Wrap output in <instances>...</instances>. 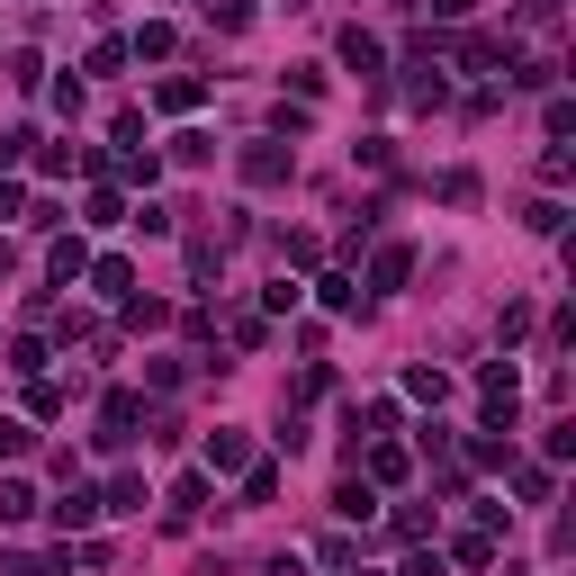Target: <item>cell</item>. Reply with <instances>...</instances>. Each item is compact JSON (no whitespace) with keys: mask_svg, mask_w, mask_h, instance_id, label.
<instances>
[{"mask_svg":"<svg viewBox=\"0 0 576 576\" xmlns=\"http://www.w3.org/2000/svg\"><path fill=\"white\" fill-rule=\"evenodd\" d=\"M135 423H144V397H135V388H109V397H100V432H91V442H100V451H126V442H135Z\"/></svg>","mask_w":576,"mask_h":576,"instance_id":"obj_1","label":"cell"},{"mask_svg":"<svg viewBox=\"0 0 576 576\" xmlns=\"http://www.w3.org/2000/svg\"><path fill=\"white\" fill-rule=\"evenodd\" d=\"M235 172H244L253 189H279L288 172H298V154H288V144H279V135H261V144H244V163H235Z\"/></svg>","mask_w":576,"mask_h":576,"instance_id":"obj_2","label":"cell"},{"mask_svg":"<svg viewBox=\"0 0 576 576\" xmlns=\"http://www.w3.org/2000/svg\"><path fill=\"white\" fill-rule=\"evenodd\" d=\"M45 514H54V532L72 541V532H91V523L109 514V504H100V486H82V477H72V486H63V504H45Z\"/></svg>","mask_w":576,"mask_h":576,"instance_id":"obj_3","label":"cell"},{"mask_svg":"<svg viewBox=\"0 0 576 576\" xmlns=\"http://www.w3.org/2000/svg\"><path fill=\"white\" fill-rule=\"evenodd\" d=\"M477 397H486V414H495V423H514V397H523V370H514V360H486V370H477Z\"/></svg>","mask_w":576,"mask_h":576,"instance_id":"obj_4","label":"cell"},{"mask_svg":"<svg viewBox=\"0 0 576 576\" xmlns=\"http://www.w3.org/2000/svg\"><path fill=\"white\" fill-rule=\"evenodd\" d=\"M198 469H207V477H244V469H253V442H244V432H207Z\"/></svg>","mask_w":576,"mask_h":576,"instance_id":"obj_5","label":"cell"},{"mask_svg":"<svg viewBox=\"0 0 576 576\" xmlns=\"http://www.w3.org/2000/svg\"><path fill=\"white\" fill-rule=\"evenodd\" d=\"M342 63L360 72V82H388V45H379L370 28H342Z\"/></svg>","mask_w":576,"mask_h":576,"instance_id":"obj_6","label":"cell"},{"mask_svg":"<svg viewBox=\"0 0 576 576\" xmlns=\"http://www.w3.org/2000/svg\"><path fill=\"white\" fill-rule=\"evenodd\" d=\"M360 460H370V477H379V486H397V477L414 469V460H405V442H360V451H351V469H360Z\"/></svg>","mask_w":576,"mask_h":576,"instance_id":"obj_7","label":"cell"},{"mask_svg":"<svg viewBox=\"0 0 576 576\" xmlns=\"http://www.w3.org/2000/svg\"><path fill=\"white\" fill-rule=\"evenodd\" d=\"M82 279L100 288V298H135V261H126V253H109V261H91Z\"/></svg>","mask_w":576,"mask_h":576,"instance_id":"obj_8","label":"cell"},{"mask_svg":"<svg viewBox=\"0 0 576 576\" xmlns=\"http://www.w3.org/2000/svg\"><path fill=\"white\" fill-rule=\"evenodd\" d=\"M207 100V82H198V72H172V82H154V109H172V117H189Z\"/></svg>","mask_w":576,"mask_h":576,"instance_id":"obj_9","label":"cell"},{"mask_svg":"<svg viewBox=\"0 0 576 576\" xmlns=\"http://www.w3.org/2000/svg\"><path fill=\"white\" fill-rule=\"evenodd\" d=\"M28 163H37L45 181H72V172H82V144H45V135H37V154H28Z\"/></svg>","mask_w":576,"mask_h":576,"instance_id":"obj_10","label":"cell"},{"mask_svg":"<svg viewBox=\"0 0 576 576\" xmlns=\"http://www.w3.org/2000/svg\"><path fill=\"white\" fill-rule=\"evenodd\" d=\"M45 270H54V288H72V279H82V270H91V253H82V235H63V244L45 253Z\"/></svg>","mask_w":576,"mask_h":576,"instance_id":"obj_11","label":"cell"},{"mask_svg":"<svg viewBox=\"0 0 576 576\" xmlns=\"http://www.w3.org/2000/svg\"><path fill=\"white\" fill-rule=\"evenodd\" d=\"M316 298H325L333 316H360V279H351V270H325V279H316Z\"/></svg>","mask_w":576,"mask_h":576,"instance_id":"obj_12","label":"cell"},{"mask_svg":"<svg viewBox=\"0 0 576 576\" xmlns=\"http://www.w3.org/2000/svg\"><path fill=\"white\" fill-rule=\"evenodd\" d=\"M198 504H207V469H181V477H172V523H189Z\"/></svg>","mask_w":576,"mask_h":576,"instance_id":"obj_13","label":"cell"},{"mask_svg":"<svg viewBox=\"0 0 576 576\" xmlns=\"http://www.w3.org/2000/svg\"><path fill=\"white\" fill-rule=\"evenodd\" d=\"M405 279H414V253H405V244H388V253L370 261V288H405Z\"/></svg>","mask_w":576,"mask_h":576,"instance_id":"obj_14","label":"cell"},{"mask_svg":"<svg viewBox=\"0 0 576 576\" xmlns=\"http://www.w3.org/2000/svg\"><path fill=\"white\" fill-rule=\"evenodd\" d=\"M405 397H423V405H442V397H451V370H432V360H414V370H405Z\"/></svg>","mask_w":576,"mask_h":576,"instance_id":"obj_15","label":"cell"},{"mask_svg":"<svg viewBox=\"0 0 576 576\" xmlns=\"http://www.w3.org/2000/svg\"><path fill=\"white\" fill-rule=\"evenodd\" d=\"M37 514V486L28 477H0V523H28Z\"/></svg>","mask_w":576,"mask_h":576,"instance_id":"obj_16","label":"cell"},{"mask_svg":"<svg viewBox=\"0 0 576 576\" xmlns=\"http://www.w3.org/2000/svg\"><path fill=\"white\" fill-rule=\"evenodd\" d=\"M333 514H342V523H370V514H379V495L360 486V477H342V495H333Z\"/></svg>","mask_w":576,"mask_h":576,"instance_id":"obj_17","label":"cell"},{"mask_svg":"<svg viewBox=\"0 0 576 576\" xmlns=\"http://www.w3.org/2000/svg\"><path fill=\"white\" fill-rule=\"evenodd\" d=\"M117 316H126L135 333H154V325H172V307H163V298H117Z\"/></svg>","mask_w":576,"mask_h":576,"instance_id":"obj_18","label":"cell"},{"mask_svg":"<svg viewBox=\"0 0 576 576\" xmlns=\"http://www.w3.org/2000/svg\"><path fill=\"white\" fill-rule=\"evenodd\" d=\"M28 154H37V126H10V135H0V181H10Z\"/></svg>","mask_w":576,"mask_h":576,"instance_id":"obj_19","label":"cell"},{"mask_svg":"<svg viewBox=\"0 0 576 576\" xmlns=\"http://www.w3.org/2000/svg\"><path fill=\"white\" fill-rule=\"evenodd\" d=\"M451 558H460V567H495V532H460Z\"/></svg>","mask_w":576,"mask_h":576,"instance_id":"obj_20","label":"cell"},{"mask_svg":"<svg viewBox=\"0 0 576 576\" xmlns=\"http://www.w3.org/2000/svg\"><path fill=\"white\" fill-rule=\"evenodd\" d=\"M126 54H144V63H163V54H172V28H163V19H144V28H135V45H126Z\"/></svg>","mask_w":576,"mask_h":576,"instance_id":"obj_21","label":"cell"},{"mask_svg":"<svg viewBox=\"0 0 576 576\" xmlns=\"http://www.w3.org/2000/svg\"><path fill=\"white\" fill-rule=\"evenodd\" d=\"M0 72H10V82H19V91H37V82H45V54H37V45H19V54H10V63H0Z\"/></svg>","mask_w":576,"mask_h":576,"instance_id":"obj_22","label":"cell"},{"mask_svg":"<svg viewBox=\"0 0 576 576\" xmlns=\"http://www.w3.org/2000/svg\"><path fill=\"white\" fill-rule=\"evenodd\" d=\"M82 216H91V226H126V198H117V189H91Z\"/></svg>","mask_w":576,"mask_h":576,"instance_id":"obj_23","label":"cell"},{"mask_svg":"<svg viewBox=\"0 0 576 576\" xmlns=\"http://www.w3.org/2000/svg\"><path fill=\"white\" fill-rule=\"evenodd\" d=\"M10 370H19V379H45V342H37V333L10 342Z\"/></svg>","mask_w":576,"mask_h":576,"instance_id":"obj_24","label":"cell"},{"mask_svg":"<svg viewBox=\"0 0 576 576\" xmlns=\"http://www.w3.org/2000/svg\"><path fill=\"white\" fill-rule=\"evenodd\" d=\"M270 495H279V469H261V460H253V469H244V504H253V514H261V504H270Z\"/></svg>","mask_w":576,"mask_h":576,"instance_id":"obj_25","label":"cell"},{"mask_svg":"<svg viewBox=\"0 0 576 576\" xmlns=\"http://www.w3.org/2000/svg\"><path fill=\"white\" fill-rule=\"evenodd\" d=\"M207 19L226 28V37H244V28H253V0H207Z\"/></svg>","mask_w":576,"mask_h":576,"instance_id":"obj_26","label":"cell"},{"mask_svg":"<svg viewBox=\"0 0 576 576\" xmlns=\"http://www.w3.org/2000/svg\"><path fill=\"white\" fill-rule=\"evenodd\" d=\"M541 181H549V189H567V181H576V154H567V144H549V154H541Z\"/></svg>","mask_w":576,"mask_h":576,"instance_id":"obj_27","label":"cell"},{"mask_svg":"<svg viewBox=\"0 0 576 576\" xmlns=\"http://www.w3.org/2000/svg\"><path fill=\"white\" fill-rule=\"evenodd\" d=\"M442 207H477V172H442Z\"/></svg>","mask_w":576,"mask_h":576,"instance_id":"obj_28","label":"cell"},{"mask_svg":"<svg viewBox=\"0 0 576 576\" xmlns=\"http://www.w3.org/2000/svg\"><path fill=\"white\" fill-rule=\"evenodd\" d=\"M541 126H549V144H567V135H576V100H549V117H541Z\"/></svg>","mask_w":576,"mask_h":576,"instance_id":"obj_29","label":"cell"},{"mask_svg":"<svg viewBox=\"0 0 576 576\" xmlns=\"http://www.w3.org/2000/svg\"><path fill=\"white\" fill-rule=\"evenodd\" d=\"M28 414H63V388L54 379H28Z\"/></svg>","mask_w":576,"mask_h":576,"instance_id":"obj_30","label":"cell"},{"mask_svg":"<svg viewBox=\"0 0 576 576\" xmlns=\"http://www.w3.org/2000/svg\"><path fill=\"white\" fill-rule=\"evenodd\" d=\"M514 495L523 504H549V469H514Z\"/></svg>","mask_w":576,"mask_h":576,"instance_id":"obj_31","label":"cell"},{"mask_svg":"<svg viewBox=\"0 0 576 576\" xmlns=\"http://www.w3.org/2000/svg\"><path fill=\"white\" fill-rule=\"evenodd\" d=\"M19 451H37V432L28 423H0V460H19Z\"/></svg>","mask_w":576,"mask_h":576,"instance_id":"obj_32","label":"cell"},{"mask_svg":"<svg viewBox=\"0 0 576 576\" xmlns=\"http://www.w3.org/2000/svg\"><path fill=\"white\" fill-rule=\"evenodd\" d=\"M523 28H558V0H523Z\"/></svg>","mask_w":576,"mask_h":576,"instance_id":"obj_33","label":"cell"},{"mask_svg":"<svg viewBox=\"0 0 576 576\" xmlns=\"http://www.w3.org/2000/svg\"><path fill=\"white\" fill-rule=\"evenodd\" d=\"M414 10H432V19H469L477 0H414Z\"/></svg>","mask_w":576,"mask_h":576,"instance_id":"obj_34","label":"cell"},{"mask_svg":"<svg viewBox=\"0 0 576 576\" xmlns=\"http://www.w3.org/2000/svg\"><path fill=\"white\" fill-rule=\"evenodd\" d=\"M397 576H442V558H432V549H414V558H405Z\"/></svg>","mask_w":576,"mask_h":576,"instance_id":"obj_35","label":"cell"},{"mask_svg":"<svg viewBox=\"0 0 576 576\" xmlns=\"http://www.w3.org/2000/svg\"><path fill=\"white\" fill-rule=\"evenodd\" d=\"M0 216H19V181H0Z\"/></svg>","mask_w":576,"mask_h":576,"instance_id":"obj_36","label":"cell"},{"mask_svg":"<svg viewBox=\"0 0 576 576\" xmlns=\"http://www.w3.org/2000/svg\"><path fill=\"white\" fill-rule=\"evenodd\" d=\"M270 576H307V567H298V558H270Z\"/></svg>","mask_w":576,"mask_h":576,"instance_id":"obj_37","label":"cell"},{"mask_svg":"<svg viewBox=\"0 0 576 576\" xmlns=\"http://www.w3.org/2000/svg\"><path fill=\"white\" fill-rule=\"evenodd\" d=\"M10 270H19V253H10V244H0V279H10Z\"/></svg>","mask_w":576,"mask_h":576,"instance_id":"obj_38","label":"cell"},{"mask_svg":"<svg viewBox=\"0 0 576 576\" xmlns=\"http://www.w3.org/2000/svg\"><path fill=\"white\" fill-rule=\"evenodd\" d=\"M351 576H379V567H351Z\"/></svg>","mask_w":576,"mask_h":576,"instance_id":"obj_39","label":"cell"},{"mask_svg":"<svg viewBox=\"0 0 576 576\" xmlns=\"http://www.w3.org/2000/svg\"><path fill=\"white\" fill-rule=\"evenodd\" d=\"M504 576H523V567H504Z\"/></svg>","mask_w":576,"mask_h":576,"instance_id":"obj_40","label":"cell"}]
</instances>
